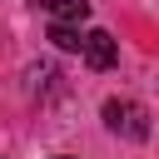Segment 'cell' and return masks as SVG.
<instances>
[{"label": "cell", "instance_id": "obj_3", "mask_svg": "<svg viewBox=\"0 0 159 159\" xmlns=\"http://www.w3.org/2000/svg\"><path fill=\"white\" fill-rule=\"evenodd\" d=\"M50 25H84L89 20V0H45Z\"/></svg>", "mask_w": 159, "mask_h": 159}, {"label": "cell", "instance_id": "obj_1", "mask_svg": "<svg viewBox=\"0 0 159 159\" xmlns=\"http://www.w3.org/2000/svg\"><path fill=\"white\" fill-rule=\"evenodd\" d=\"M104 124H109L114 134H124V139H144V134H149V114H144L134 99H109V104H104Z\"/></svg>", "mask_w": 159, "mask_h": 159}, {"label": "cell", "instance_id": "obj_2", "mask_svg": "<svg viewBox=\"0 0 159 159\" xmlns=\"http://www.w3.org/2000/svg\"><path fill=\"white\" fill-rule=\"evenodd\" d=\"M80 55H84V65H89V70H109V65L119 60V45H114V35H109V30H89Z\"/></svg>", "mask_w": 159, "mask_h": 159}, {"label": "cell", "instance_id": "obj_4", "mask_svg": "<svg viewBox=\"0 0 159 159\" xmlns=\"http://www.w3.org/2000/svg\"><path fill=\"white\" fill-rule=\"evenodd\" d=\"M50 40H55L60 50H84V35H80V25H50Z\"/></svg>", "mask_w": 159, "mask_h": 159}]
</instances>
